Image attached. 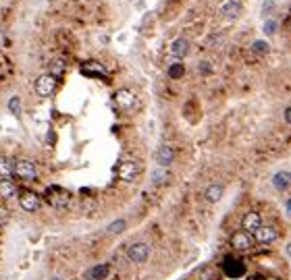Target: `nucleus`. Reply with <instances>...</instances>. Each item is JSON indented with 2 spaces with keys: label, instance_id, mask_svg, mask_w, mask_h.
I'll list each match as a JSON object with an SVG mask.
<instances>
[{
  "label": "nucleus",
  "instance_id": "9d476101",
  "mask_svg": "<svg viewBox=\"0 0 291 280\" xmlns=\"http://www.w3.org/2000/svg\"><path fill=\"white\" fill-rule=\"evenodd\" d=\"M262 227V216L258 212H246L241 218V230L250 232V235H254V232Z\"/></svg>",
  "mask_w": 291,
  "mask_h": 280
},
{
  "label": "nucleus",
  "instance_id": "72a5a7b5",
  "mask_svg": "<svg viewBox=\"0 0 291 280\" xmlns=\"http://www.w3.org/2000/svg\"><path fill=\"white\" fill-rule=\"evenodd\" d=\"M2 40H4V34H2V29H0V44H2Z\"/></svg>",
  "mask_w": 291,
  "mask_h": 280
},
{
  "label": "nucleus",
  "instance_id": "39448f33",
  "mask_svg": "<svg viewBox=\"0 0 291 280\" xmlns=\"http://www.w3.org/2000/svg\"><path fill=\"white\" fill-rule=\"evenodd\" d=\"M46 199H48V204L54 208H65L69 204V191L54 185L50 189H46Z\"/></svg>",
  "mask_w": 291,
  "mask_h": 280
},
{
  "label": "nucleus",
  "instance_id": "7ed1b4c3",
  "mask_svg": "<svg viewBox=\"0 0 291 280\" xmlns=\"http://www.w3.org/2000/svg\"><path fill=\"white\" fill-rule=\"evenodd\" d=\"M116 175H119L121 181L125 183H131V181H136L137 175H139V162L136 160H123L119 168H116Z\"/></svg>",
  "mask_w": 291,
  "mask_h": 280
},
{
  "label": "nucleus",
  "instance_id": "dca6fc26",
  "mask_svg": "<svg viewBox=\"0 0 291 280\" xmlns=\"http://www.w3.org/2000/svg\"><path fill=\"white\" fill-rule=\"evenodd\" d=\"M17 195V185L9 178H0V197L2 199H11Z\"/></svg>",
  "mask_w": 291,
  "mask_h": 280
},
{
  "label": "nucleus",
  "instance_id": "2eb2a0df",
  "mask_svg": "<svg viewBox=\"0 0 291 280\" xmlns=\"http://www.w3.org/2000/svg\"><path fill=\"white\" fill-rule=\"evenodd\" d=\"M108 272H111V266H108V263H100V266H94L92 270H88L85 278L88 280H104L108 276Z\"/></svg>",
  "mask_w": 291,
  "mask_h": 280
},
{
  "label": "nucleus",
  "instance_id": "393cba45",
  "mask_svg": "<svg viewBox=\"0 0 291 280\" xmlns=\"http://www.w3.org/2000/svg\"><path fill=\"white\" fill-rule=\"evenodd\" d=\"M9 110H11V114L13 116H21V98L19 96H13L11 100H9Z\"/></svg>",
  "mask_w": 291,
  "mask_h": 280
},
{
  "label": "nucleus",
  "instance_id": "2f4dec72",
  "mask_svg": "<svg viewBox=\"0 0 291 280\" xmlns=\"http://www.w3.org/2000/svg\"><path fill=\"white\" fill-rule=\"evenodd\" d=\"M287 212H289V214H291V199H289V201H287Z\"/></svg>",
  "mask_w": 291,
  "mask_h": 280
},
{
  "label": "nucleus",
  "instance_id": "bb28decb",
  "mask_svg": "<svg viewBox=\"0 0 291 280\" xmlns=\"http://www.w3.org/2000/svg\"><path fill=\"white\" fill-rule=\"evenodd\" d=\"M274 29H277V25H274V21H272V19H269V21L264 23V34H266V35H272V34H274Z\"/></svg>",
  "mask_w": 291,
  "mask_h": 280
},
{
  "label": "nucleus",
  "instance_id": "f03ea898",
  "mask_svg": "<svg viewBox=\"0 0 291 280\" xmlns=\"http://www.w3.org/2000/svg\"><path fill=\"white\" fill-rule=\"evenodd\" d=\"M13 175H17L23 181H36L38 178V168L34 162L29 160H17L13 166Z\"/></svg>",
  "mask_w": 291,
  "mask_h": 280
},
{
  "label": "nucleus",
  "instance_id": "cd10ccee",
  "mask_svg": "<svg viewBox=\"0 0 291 280\" xmlns=\"http://www.w3.org/2000/svg\"><path fill=\"white\" fill-rule=\"evenodd\" d=\"M198 69H200V73H204V75H210L212 73V65H210V62H206V60L200 62Z\"/></svg>",
  "mask_w": 291,
  "mask_h": 280
},
{
  "label": "nucleus",
  "instance_id": "f8f14e48",
  "mask_svg": "<svg viewBox=\"0 0 291 280\" xmlns=\"http://www.w3.org/2000/svg\"><path fill=\"white\" fill-rule=\"evenodd\" d=\"M173 160H175V150H173L171 145H160L158 147V152H156V162H158V166H171L173 164Z\"/></svg>",
  "mask_w": 291,
  "mask_h": 280
},
{
  "label": "nucleus",
  "instance_id": "6e6552de",
  "mask_svg": "<svg viewBox=\"0 0 291 280\" xmlns=\"http://www.w3.org/2000/svg\"><path fill=\"white\" fill-rule=\"evenodd\" d=\"M277 237H279V230L274 228L272 224H262V227L254 232V241L260 245H271L272 241H277Z\"/></svg>",
  "mask_w": 291,
  "mask_h": 280
},
{
  "label": "nucleus",
  "instance_id": "b1692460",
  "mask_svg": "<svg viewBox=\"0 0 291 280\" xmlns=\"http://www.w3.org/2000/svg\"><path fill=\"white\" fill-rule=\"evenodd\" d=\"M65 69H67V65H65L62 60H52V62H50V75L57 77V79H58L62 73H65Z\"/></svg>",
  "mask_w": 291,
  "mask_h": 280
},
{
  "label": "nucleus",
  "instance_id": "1a4fd4ad",
  "mask_svg": "<svg viewBox=\"0 0 291 280\" xmlns=\"http://www.w3.org/2000/svg\"><path fill=\"white\" fill-rule=\"evenodd\" d=\"M136 100H137L136 93H133L131 89H127V88L116 89V93H115V104L119 108H123V110H129V108L136 106Z\"/></svg>",
  "mask_w": 291,
  "mask_h": 280
},
{
  "label": "nucleus",
  "instance_id": "0eeeda50",
  "mask_svg": "<svg viewBox=\"0 0 291 280\" xmlns=\"http://www.w3.org/2000/svg\"><path fill=\"white\" fill-rule=\"evenodd\" d=\"M148 255H150V245L148 243H133L127 247V258L133 263H144Z\"/></svg>",
  "mask_w": 291,
  "mask_h": 280
},
{
  "label": "nucleus",
  "instance_id": "f3484780",
  "mask_svg": "<svg viewBox=\"0 0 291 280\" xmlns=\"http://www.w3.org/2000/svg\"><path fill=\"white\" fill-rule=\"evenodd\" d=\"M223 193H225V187L221 185V183H212L210 187L206 191H204V197H206L208 201H212V204H214V201H218L223 197Z\"/></svg>",
  "mask_w": 291,
  "mask_h": 280
},
{
  "label": "nucleus",
  "instance_id": "423d86ee",
  "mask_svg": "<svg viewBox=\"0 0 291 280\" xmlns=\"http://www.w3.org/2000/svg\"><path fill=\"white\" fill-rule=\"evenodd\" d=\"M223 274L227 278H241L246 274V263L237 258H227L223 263Z\"/></svg>",
  "mask_w": 291,
  "mask_h": 280
},
{
  "label": "nucleus",
  "instance_id": "aec40b11",
  "mask_svg": "<svg viewBox=\"0 0 291 280\" xmlns=\"http://www.w3.org/2000/svg\"><path fill=\"white\" fill-rule=\"evenodd\" d=\"M169 181V170L164 166H158L152 170V185H164Z\"/></svg>",
  "mask_w": 291,
  "mask_h": 280
},
{
  "label": "nucleus",
  "instance_id": "a878e982",
  "mask_svg": "<svg viewBox=\"0 0 291 280\" xmlns=\"http://www.w3.org/2000/svg\"><path fill=\"white\" fill-rule=\"evenodd\" d=\"M269 50H271V46L266 42H262V40H258V42L252 44V52H256V54H266Z\"/></svg>",
  "mask_w": 291,
  "mask_h": 280
},
{
  "label": "nucleus",
  "instance_id": "5701e85b",
  "mask_svg": "<svg viewBox=\"0 0 291 280\" xmlns=\"http://www.w3.org/2000/svg\"><path fill=\"white\" fill-rule=\"evenodd\" d=\"M169 77H171V79H181V77H183L185 75V67L183 65H181V62H175V65H171L169 67Z\"/></svg>",
  "mask_w": 291,
  "mask_h": 280
},
{
  "label": "nucleus",
  "instance_id": "7c9ffc66",
  "mask_svg": "<svg viewBox=\"0 0 291 280\" xmlns=\"http://www.w3.org/2000/svg\"><path fill=\"white\" fill-rule=\"evenodd\" d=\"M262 280H283V278H279V276H266V278H262Z\"/></svg>",
  "mask_w": 291,
  "mask_h": 280
},
{
  "label": "nucleus",
  "instance_id": "6ab92c4d",
  "mask_svg": "<svg viewBox=\"0 0 291 280\" xmlns=\"http://www.w3.org/2000/svg\"><path fill=\"white\" fill-rule=\"evenodd\" d=\"M171 52L175 54V56H185V54L190 52V42H187V37H177L171 46Z\"/></svg>",
  "mask_w": 291,
  "mask_h": 280
},
{
  "label": "nucleus",
  "instance_id": "f257e3e1",
  "mask_svg": "<svg viewBox=\"0 0 291 280\" xmlns=\"http://www.w3.org/2000/svg\"><path fill=\"white\" fill-rule=\"evenodd\" d=\"M57 77H52L50 73H44V75H40L36 79V83H34V89H36V93L40 98H48V96H52L54 93V89H57Z\"/></svg>",
  "mask_w": 291,
  "mask_h": 280
},
{
  "label": "nucleus",
  "instance_id": "c85d7f7f",
  "mask_svg": "<svg viewBox=\"0 0 291 280\" xmlns=\"http://www.w3.org/2000/svg\"><path fill=\"white\" fill-rule=\"evenodd\" d=\"M266 2H269V4H264V6H262V13H264V15H266V13H271V11L274 9V4H272V0H266Z\"/></svg>",
  "mask_w": 291,
  "mask_h": 280
},
{
  "label": "nucleus",
  "instance_id": "9b49d317",
  "mask_svg": "<svg viewBox=\"0 0 291 280\" xmlns=\"http://www.w3.org/2000/svg\"><path fill=\"white\" fill-rule=\"evenodd\" d=\"M19 204L25 212H38L40 206H42V199H40V195H36L34 191H25V193H21Z\"/></svg>",
  "mask_w": 291,
  "mask_h": 280
},
{
  "label": "nucleus",
  "instance_id": "4468645a",
  "mask_svg": "<svg viewBox=\"0 0 291 280\" xmlns=\"http://www.w3.org/2000/svg\"><path fill=\"white\" fill-rule=\"evenodd\" d=\"M239 13H241V2H239V0H229V2H225L223 9H221V15H223V17H227V19H235Z\"/></svg>",
  "mask_w": 291,
  "mask_h": 280
},
{
  "label": "nucleus",
  "instance_id": "20e7f679",
  "mask_svg": "<svg viewBox=\"0 0 291 280\" xmlns=\"http://www.w3.org/2000/svg\"><path fill=\"white\" fill-rule=\"evenodd\" d=\"M254 235H250L246 230H237L231 235V247L235 251H250L252 247H254Z\"/></svg>",
  "mask_w": 291,
  "mask_h": 280
},
{
  "label": "nucleus",
  "instance_id": "f704fd0d",
  "mask_svg": "<svg viewBox=\"0 0 291 280\" xmlns=\"http://www.w3.org/2000/svg\"><path fill=\"white\" fill-rule=\"evenodd\" d=\"M54 280H60V278H54Z\"/></svg>",
  "mask_w": 291,
  "mask_h": 280
},
{
  "label": "nucleus",
  "instance_id": "412c9836",
  "mask_svg": "<svg viewBox=\"0 0 291 280\" xmlns=\"http://www.w3.org/2000/svg\"><path fill=\"white\" fill-rule=\"evenodd\" d=\"M13 162L9 158H4V156H0V178H9L13 175Z\"/></svg>",
  "mask_w": 291,
  "mask_h": 280
},
{
  "label": "nucleus",
  "instance_id": "ddd939ff",
  "mask_svg": "<svg viewBox=\"0 0 291 280\" xmlns=\"http://www.w3.org/2000/svg\"><path fill=\"white\" fill-rule=\"evenodd\" d=\"M81 73L88 77H106V67L96 60H88L81 65Z\"/></svg>",
  "mask_w": 291,
  "mask_h": 280
},
{
  "label": "nucleus",
  "instance_id": "a211bd4d",
  "mask_svg": "<svg viewBox=\"0 0 291 280\" xmlns=\"http://www.w3.org/2000/svg\"><path fill=\"white\" fill-rule=\"evenodd\" d=\"M272 185L277 187L279 191H285L287 187H291V173H287V170H283V173H277L272 178Z\"/></svg>",
  "mask_w": 291,
  "mask_h": 280
},
{
  "label": "nucleus",
  "instance_id": "4be33fe9",
  "mask_svg": "<svg viewBox=\"0 0 291 280\" xmlns=\"http://www.w3.org/2000/svg\"><path fill=\"white\" fill-rule=\"evenodd\" d=\"M125 227H127V222H125L123 218H119V220H115V222L108 224L106 232H108V235H119V232H123V230H125Z\"/></svg>",
  "mask_w": 291,
  "mask_h": 280
},
{
  "label": "nucleus",
  "instance_id": "473e14b6",
  "mask_svg": "<svg viewBox=\"0 0 291 280\" xmlns=\"http://www.w3.org/2000/svg\"><path fill=\"white\" fill-rule=\"evenodd\" d=\"M287 255H289V258H291V243L287 245Z\"/></svg>",
  "mask_w": 291,
  "mask_h": 280
},
{
  "label": "nucleus",
  "instance_id": "c756f323",
  "mask_svg": "<svg viewBox=\"0 0 291 280\" xmlns=\"http://www.w3.org/2000/svg\"><path fill=\"white\" fill-rule=\"evenodd\" d=\"M285 121H287V122L291 124V106H289L287 110H285Z\"/></svg>",
  "mask_w": 291,
  "mask_h": 280
}]
</instances>
